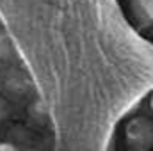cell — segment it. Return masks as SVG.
<instances>
[{
    "instance_id": "cell-1",
    "label": "cell",
    "mask_w": 153,
    "mask_h": 151,
    "mask_svg": "<svg viewBox=\"0 0 153 151\" xmlns=\"http://www.w3.org/2000/svg\"><path fill=\"white\" fill-rule=\"evenodd\" d=\"M32 84L27 73L14 66L13 62L0 66V93L11 101H22L30 94Z\"/></svg>"
},
{
    "instance_id": "cell-4",
    "label": "cell",
    "mask_w": 153,
    "mask_h": 151,
    "mask_svg": "<svg viewBox=\"0 0 153 151\" xmlns=\"http://www.w3.org/2000/svg\"><path fill=\"white\" fill-rule=\"evenodd\" d=\"M11 115H13V101L5 94L0 93V126L4 123H7L11 119Z\"/></svg>"
},
{
    "instance_id": "cell-7",
    "label": "cell",
    "mask_w": 153,
    "mask_h": 151,
    "mask_svg": "<svg viewBox=\"0 0 153 151\" xmlns=\"http://www.w3.org/2000/svg\"><path fill=\"white\" fill-rule=\"evenodd\" d=\"M150 107H152V110H153V96H152V100H150Z\"/></svg>"
},
{
    "instance_id": "cell-3",
    "label": "cell",
    "mask_w": 153,
    "mask_h": 151,
    "mask_svg": "<svg viewBox=\"0 0 153 151\" xmlns=\"http://www.w3.org/2000/svg\"><path fill=\"white\" fill-rule=\"evenodd\" d=\"M14 59V44L13 39L9 38L7 30L0 27V66L2 64H9Z\"/></svg>"
},
{
    "instance_id": "cell-2",
    "label": "cell",
    "mask_w": 153,
    "mask_h": 151,
    "mask_svg": "<svg viewBox=\"0 0 153 151\" xmlns=\"http://www.w3.org/2000/svg\"><path fill=\"white\" fill-rule=\"evenodd\" d=\"M134 124L128 128V139L134 144H139L141 141H146V137H153V124L152 121L146 119H137L132 121Z\"/></svg>"
},
{
    "instance_id": "cell-6",
    "label": "cell",
    "mask_w": 153,
    "mask_h": 151,
    "mask_svg": "<svg viewBox=\"0 0 153 151\" xmlns=\"http://www.w3.org/2000/svg\"><path fill=\"white\" fill-rule=\"evenodd\" d=\"M0 150H16V148H14L13 144H7V142H5V144H0Z\"/></svg>"
},
{
    "instance_id": "cell-5",
    "label": "cell",
    "mask_w": 153,
    "mask_h": 151,
    "mask_svg": "<svg viewBox=\"0 0 153 151\" xmlns=\"http://www.w3.org/2000/svg\"><path fill=\"white\" fill-rule=\"evenodd\" d=\"M135 7L146 21L153 23V0H135Z\"/></svg>"
}]
</instances>
